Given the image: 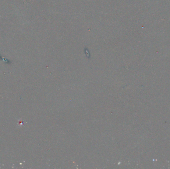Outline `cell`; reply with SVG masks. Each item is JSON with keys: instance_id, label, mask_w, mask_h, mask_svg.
I'll return each mask as SVG.
<instances>
[]
</instances>
